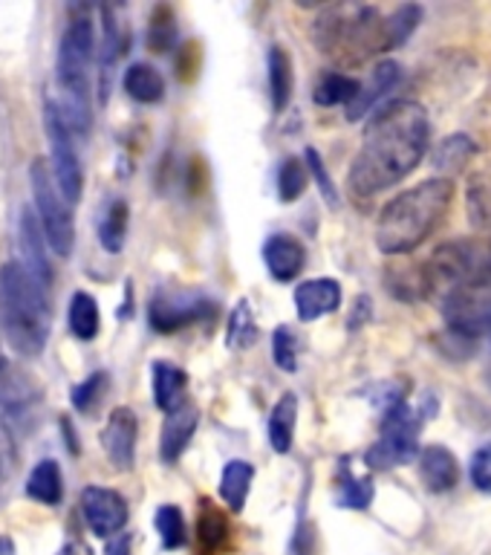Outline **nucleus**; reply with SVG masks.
<instances>
[{"label":"nucleus","instance_id":"obj_1","mask_svg":"<svg viewBox=\"0 0 491 555\" xmlns=\"http://www.w3.org/2000/svg\"><path fill=\"white\" fill-rule=\"evenodd\" d=\"M431 142V121L419 102L399 99L382 107L364 130L362 147L350 168V191L356 197H373L397 185L423 163Z\"/></svg>","mask_w":491,"mask_h":555},{"label":"nucleus","instance_id":"obj_2","mask_svg":"<svg viewBox=\"0 0 491 555\" xmlns=\"http://www.w3.org/2000/svg\"><path fill=\"white\" fill-rule=\"evenodd\" d=\"M454 199L451 180H425L402 191L382 208L376 223V243L385 255H405L419 249L449 215Z\"/></svg>","mask_w":491,"mask_h":555},{"label":"nucleus","instance_id":"obj_3","mask_svg":"<svg viewBox=\"0 0 491 555\" xmlns=\"http://www.w3.org/2000/svg\"><path fill=\"white\" fill-rule=\"evenodd\" d=\"M0 330L21 356H38L50 336L43 286L21 263L0 267Z\"/></svg>","mask_w":491,"mask_h":555},{"label":"nucleus","instance_id":"obj_4","mask_svg":"<svg viewBox=\"0 0 491 555\" xmlns=\"http://www.w3.org/2000/svg\"><path fill=\"white\" fill-rule=\"evenodd\" d=\"M95 55L93 24L87 17H78L67 26L59 50V95L50 99L69 133H87L90 130V64Z\"/></svg>","mask_w":491,"mask_h":555},{"label":"nucleus","instance_id":"obj_5","mask_svg":"<svg viewBox=\"0 0 491 555\" xmlns=\"http://www.w3.org/2000/svg\"><path fill=\"white\" fill-rule=\"evenodd\" d=\"M315 41L321 52H330L338 61H364L373 52L388 50L385 21L371 7L330 9L315 26Z\"/></svg>","mask_w":491,"mask_h":555},{"label":"nucleus","instance_id":"obj_6","mask_svg":"<svg viewBox=\"0 0 491 555\" xmlns=\"http://www.w3.org/2000/svg\"><path fill=\"white\" fill-rule=\"evenodd\" d=\"M437 411V399L425 397L423 405H408L405 399L390 405L382 420V434L376 446L367 451L371 468H397L405 466L419 454V434L428 416Z\"/></svg>","mask_w":491,"mask_h":555},{"label":"nucleus","instance_id":"obj_7","mask_svg":"<svg viewBox=\"0 0 491 555\" xmlns=\"http://www.w3.org/2000/svg\"><path fill=\"white\" fill-rule=\"evenodd\" d=\"M29 180H33L35 194L33 211L38 217V223H41L43 237H47L55 255L67 258L69 249H73V215H69L67 199L61 197L55 177H50V168H47L43 159H35Z\"/></svg>","mask_w":491,"mask_h":555},{"label":"nucleus","instance_id":"obj_8","mask_svg":"<svg viewBox=\"0 0 491 555\" xmlns=\"http://www.w3.org/2000/svg\"><path fill=\"white\" fill-rule=\"evenodd\" d=\"M47 133H50L52 142V165H55V185H59L61 197L67 203H76L81 197V182H85V173H81V163H78L76 142H73V133L67 130V125L55 116L50 104H47Z\"/></svg>","mask_w":491,"mask_h":555},{"label":"nucleus","instance_id":"obj_9","mask_svg":"<svg viewBox=\"0 0 491 555\" xmlns=\"http://www.w3.org/2000/svg\"><path fill=\"white\" fill-rule=\"evenodd\" d=\"M215 312L211 301L206 295H189V293H159L147 307V319L159 333H173V330L194 324V321L208 319Z\"/></svg>","mask_w":491,"mask_h":555},{"label":"nucleus","instance_id":"obj_10","mask_svg":"<svg viewBox=\"0 0 491 555\" xmlns=\"http://www.w3.org/2000/svg\"><path fill=\"white\" fill-rule=\"evenodd\" d=\"M81 512L90 532L99 538L119 535L121 527L128 524V503L119 492L104 489V486H87L81 492Z\"/></svg>","mask_w":491,"mask_h":555},{"label":"nucleus","instance_id":"obj_11","mask_svg":"<svg viewBox=\"0 0 491 555\" xmlns=\"http://www.w3.org/2000/svg\"><path fill=\"white\" fill-rule=\"evenodd\" d=\"M102 446L116 468L133 466V454H137V414L130 408H116L113 411L102 431Z\"/></svg>","mask_w":491,"mask_h":555},{"label":"nucleus","instance_id":"obj_12","mask_svg":"<svg viewBox=\"0 0 491 555\" xmlns=\"http://www.w3.org/2000/svg\"><path fill=\"white\" fill-rule=\"evenodd\" d=\"M21 251L26 258V272L38 281L41 286H47L52 281V267H50V243L43 237L41 223L35 217L33 208H24L21 211Z\"/></svg>","mask_w":491,"mask_h":555},{"label":"nucleus","instance_id":"obj_13","mask_svg":"<svg viewBox=\"0 0 491 555\" xmlns=\"http://www.w3.org/2000/svg\"><path fill=\"white\" fill-rule=\"evenodd\" d=\"M338 304H341V286L333 278L307 281L295 289V310L301 321L321 319V315L338 310Z\"/></svg>","mask_w":491,"mask_h":555},{"label":"nucleus","instance_id":"obj_14","mask_svg":"<svg viewBox=\"0 0 491 555\" xmlns=\"http://www.w3.org/2000/svg\"><path fill=\"white\" fill-rule=\"evenodd\" d=\"M419 477L428 492H449L454 489L460 480V466L454 451H449L445 446H428V449L419 451Z\"/></svg>","mask_w":491,"mask_h":555},{"label":"nucleus","instance_id":"obj_15","mask_svg":"<svg viewBox=\"0 0 491 555\" xmlns=\"http://www.w3.org/2000/svg\"><path fill=\"white\" fill-rule=\"evenodd\" d=\"M263 260L275 281H293L303 269V246L289 234H275L263 246Z\"/></svg>","mask_w":491,"mask_h":555},{"label":"nucleus","instance_id":"obj_16","mask_svg":"<svg viewBox=\"0 0 491 555\" xmlns=\"http://www.w3.org/2000/svg\"><path fill=\"white\" fill-rule=\"evenodd\" d=\"M397 81H399L397 61H382V64H376L371 73V78H367V85H359V93H356V99L347 104V119L350 121L362 119L364 113L371 111L373 104L379 102L382 95L388 93L390 87L397 85Z\"/></svg>","mask_w":491,"mask_h":555},{"label":"nucleus","instance_id":"obj_17","mask_svg":"<svg viewBox=\"0 0 491 555\" xmlns=\"http://www.w3.org/2000/svg\"><path fill=\"white\" fill-rule=\"evenodd\" d=\"M197 428V411L189 405H182L180 411L165 416L163 425V440H159V454L165 463H177L182 457V451L189 449L191 437Z\"/></svg>","mask_w":491,"mask_h":555},{"label":"nucleus","instance_id":"obj_18","mask_svg":"<svg viewBox=\"0 0 491 555\" xmlns=\"http://www.w3.org/2000/svg\"><path fill=\"white\" fill-rule=\"evenodd\" d=\"M185 385H189L185 371H180L177 364H154V399L165 414H173V411H180L185 405Z\"/></svg>","mask_w":491,"mask_h":555},{"label":"nucleus","instance_id":"obj_19","mask_svg":"<svg viewBox=\"0 0 491 555\" xmlns=\"http://www.w3.org/2000/svg\"><path fill=\"white\" fill-rule=\"evenodd\" d=\"M295 423H298V397L284 393L277 399V405L272 408V416H269V440H272V449L277 454H286L293 449Z\"/></svg>","mask_w":491,"mask_h":555},{"label":"nucleus","instance_id":"obj_20","mask_svg":"<svg viewBox=\"0 0 491 555\" xmlns=\"http://www.w3.org/2000/svg\"><path fill=\"white\" fill-rule=\"evenodd\" d=\"M35 397L33 382L9 362L7 356H0V408L7 411H24L29 399Z\"/></svg>","mask_w":491,"mask_h":555},{"label":"nucleus","instance_id":"obj_21","mask_svg":"<svg viewBox=\"0 0 491 555\" xmlns=\"http://www.w3.org/2000/svg\"><path fill=\"white\" fill-rule=\"evenodd\" d=\"M125 93L130 99H137L142 104H154L165 95V78L163 73L151 64H133V67L125 73Z\"/></svg>","mask_w":491,"mask_h":555},{"label":"nucleus","instance_id":"obj_22","mask_svg":"<svg viewBox=\"0 0 491 555\" xmlns=\"http://www.w3.org/2000/svg\"><path fill=\"white\" fill-rule=\"evenodd\" d=\"M26 494L35 498L38 503H47V506H55L64 494V480H61V468L55 460H41L38 466L33 468V475L26 480Z\"/></svg>","mask_w":491,"mask_h":555},{"label":"nucleus","instance_id":"obj_23","mask_svg":"<svg viewBox=\"0 0 491 555\" xmlns=\"http://www.w3.org/2000/svg\"><path fill=\"white\" fill-rule=\"evenodd\" d=\"M229 520L215 503H203V512H199L197 520V538H199V550L203 555H215L220 553L225 544H229Z\"/></svg>","mask_w":491,"mask_h":555},{"label":"nucleus","instance_id":"obj_24","mask_svg":"<svg viewBox=\"0 0 491 555\" xmlns=\"http://www.w3.org/2000/svg\"><path fill=\"white\" fill-rule=\"evenodd\" d=\"M251 475H255V468H251L246 460H232V463L223 468V477H220V494H223V501L229 503V509L232 512H241L243 506H246Z\"/></svg>","mask_w":491,"mask_h":555},{"label":"nucleus","instance_id":"obj_25","mask_svg":"<svg viewBox=\"0 0 491 555\" xmlns=\"http://www.w3.org/2000/svg\"><path fill=\"white\" fill-rule=\"evenodd\" d=\"M293 61L286 55L284 47H275L269 52V90H272V104L275 111H284L293 95Z\"/></svg>","mask_w":491,"mask_h":555},{"label":"nucleus","instance_id":"obj_26","mask_svg":"<svg viewBox=\"0 0 491 555\" xmlns=\"http://www.w3.org/2000/svg\"><path fill=\"white\" fill-rule=\"evenodd\" d=\"M125 232H128V203L113 199L99 217V241L107 251H119L125 246Z\"/></svg>","mask_w":491,"mask_h":555},{"label":"nucleus","instance_id":"obj_27","mask_svg":"<svg viewBox=\"0 0 491 555\" xmlns=\"http://www.w3.org/2000/svg\"><path fill=\"white\" fill-rule=\"evenodd\" d=\"M359 78L345 76V73H327V76H321L319 87H315V104L321 107H336V104H350L359 93Z\"/></svg>","mask_w":491,"mask_h":555},{"label":"nucleus","instance_id":"obj_28","mask_svg":"<svg viewBox=\"0 0 491 555\" xmlns=\"http://www.w3.org/2000/svg\"><path fill=\"white\" fill-rule=\"evenodd\" d=\"M67 319L73 336L81 338V341H90L99 333V307L87 293H76L69 298Z\"/></svg>","mask_w":491,"mask_h":555},{"label":"nucleus","instance_id":"obj_29","mask_svg":"<svg viewBox=\"0 0 491 555\" xmlns=\"http://www.w3.org/2000/svg\"><path fill=\"white\" fill-rule=\"evenodd\" d=\"M373 501V483L367 477H356L341 466V480H338V503L350 509H367Z\"/></svg>","mask_w":491,"mask_h":555},{"label":"nucleus","instance_id":"obj_30","mask_svg":"<svg viewBox=\"0 0 491 555\" xmlns=\"http://www.w3.org/2000/svg\"><path fill=\"white\" fill-rule=\"evenodd\" d=\"M423 21V9L419 7H399L393 15L385 21V33H388V50H397L414 35L416 24Z\"/></svg>","mask_w":491,"mask_h":555},{"label":"nucleus","instance_id":"obj_31","mask_svg":"<svg viewBox=\"0 0 491 555\" xmlns=\"http://www.w3.org/2000/svg\"><path fill=\"white\" fill-rule=\"evenodd\" d=\"M255 338H258V324H255L251 307L249 301H241L234 307L232 321H229V347L246 350V347L255 345Z\"/></svg>","mask_w":491,"mask_h":555},{"label":"nucleus","instance_id":"obj_32","mask_svg":"<svg viewBox=\"0 0 491 555\" xmlns=\"http://www.w3.org/2000/svg\"><path fill=\"white\" fill-rule=\"evenodd\" d=\"M156 529H159V538H163L165 550H180L185 544V518L177 506H159L156 512Z\"/></svg>","mask_w":491,"mask_h":555},{"label":"nucleus","instance_id":"obj_33","mask_svg":"<svg viewBox=\"0 0 491 555\" xmlns=\"http://www.w3.org/2000/svg\"><path fill=\"white\" fill-rule=\"evenodd\" d=\"M303 189H307V168H303L301 159L289 156L277 171V194L284 203H295L303 194Z\"/></svg>","mask_w":491,"mask_h":555},{"label":"nucleus","instance_id":"obj_34","mask_svg":"<svg viewBox=\"0 0 491 555\" xmlns=\"http://www.w3.org/2000/svg\"><path fill=\"white\" fill-rule=\"evenodd\" d=\"M272 353H275V364L281 371L295 373L298 367V338L289 327H277L272 336Z\"/></svg>","mask_w":491,"mask_h":555},{"label":"nucleus","instance_id":"obj_35","mask_svg":"<svg viewBox=\"0 0 491 555\" xmlns=\"http://www.w3.org/2000/svg\"><path fill=\"white\" fill-rule=\"evenodd\" d=\"M173 38H177V26H173L171 9L159 7L154 12V21H151V35H147V41H151V50H156V52L171 50Z\"/></svg>","mask_w":491,"mask_h":555},{"label":"nucleus","instance_id":"obj_36","mask_svg":"<svg viewBox=\"0 0 491 555\" xmlns=\"http://www.w3.org/2000/svg\"><path fill=\"white\" fill-rule=\"evenodd\" d=\"M104 385H107V376H104V373H93L90 379L81 382V385L73 390V405H76L78 411H87V408L93 405L95 399H99Z\"/></svg>","mask_w":491,"mask_h":555},{"label":"nucleus","instance_id":"obj_37","mask_svg":"<svg viewBox=\"0 0 491 555\" xmlns=\"http://www.w3.org/2000/svg\"><path fill=\"white\" fill-rule=\"evenodd\" d=\"M471 483L480 492L491 494V446L475 451V457H471Z\"/></svg>","mask_w":491,"mask_h":555},{"label":"nucleus","instance_id":"obj_38","mask_svg":"<svg viewBox=\"0 0 491 555\" xmlns=\"http://www.w3.org/2000/svg\"><path fill=\"white\" fill-rule=\"evenodd\" d=\"M307 159H310V168L312 173H315V180H319L321 191H324V197H327L330 203H336V191H333V182H330V177L324 173V165H321L319 154H315V151H307Z\"/></svg>","mask_w":491,"mask_h":555},{"label":"nucleus","instance_id":"obj_39","mask_svg":"<svg viewBox=\"0 0 491 555\" xmlns=\"http://www.w3.org/2000/svg\"><path fill=\"white\" fill-rule=\"evenodd\" d=\"M104 555H130V535L128 532H121V535H113Z\"/></svg>","mask_w":491,"mask_h":555},{"label":"nucleus","instance_id":"obj_40","mask_svg":"<svg viewBox=\"0 0 491 555\" xmlns=\"http://www.w3.org/2000/svg\"><path fill=\"white\" fill-rule=\"evenodd\" d=\"M59 555H90V550H87L81 541H73V544H67L64 550H61Z\"/></svg>","mask_w":491,"mask_h":555},{"label":"nucleus","instance_id":"obj_41","mask_svg":"<svg viewBox=\"0 0 491 555\" xmlns=\"http://www.w3.org/2000/svg\"><path fill=\"white\" fill-rule=\"evenodd\" d=\"M0 555H15V544H12V538H0Z\"/></svg>","mask_w":491,"mask_h":555},{"label":"nucleus","instance_id":"obj_42","mask_svg":"<svg viewBox=\"0 0 491 555\" xmlns=\"http://www.w3.org/2000/svg\"><path fill=\"white\" fill-rule=\"evenodd\" d=\"M489 385H491V371H489Z\"/></svg>","mask_w":491,"mask_h":555}]
</instances>
